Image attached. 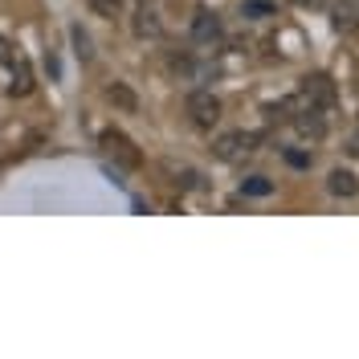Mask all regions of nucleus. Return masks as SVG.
<instances>
[{"mask_svg":"<svg viewBox=\"0 0 359 359\" xmlns=\"http://www.w3.org/2000/svg\"><path fill=\"white\" fill-rule=\"evenodd\" d=\"M98 147H102L118 168H127V172H139V168H143V151L135 147L131 135H123L118 127H107V131L98 135Z\"/></svg>","mask_w":359,"mask_h":359,"instance_id":"nucleus-1","label":"nucleus"},{"mask_svg":"<svg viewBox=\"0 0 359 359\" xmlns=\"http://www.w3.org/2000/svg\"><path fill=\"white\" fill-rule=\"evenodd\" d=\"M184 111H188V118H192V127L212 131V127L221 123V98H217L212 90H192L188 102H184Z\"/></svg>","mask_w":359,"mask_h":359,"instance_id":"nucleus-2","label":"nucleus"},{"mask_svg":"<svg viewBox=\"0 0 359 359\" xmlns=\"http://www.w3.org/2000/svg\"><path fill=\"white\" fill-rule=\"evenodd\" d=\"M302 102L314 107V111H323V114H331L339 107L335 82H331L327 74H306V78H302Z\"/></svg>","mask_w":359,"mask_h":359,"instance_id":"nucleus-3","label":"nucleus"},{"mask_svg":"<svg viewBox=\"0 0 359 359\" xmlns=\"http://www.w3.org/2000/svg\"><path fill=\"white\" fill-rule=\"evenodd\" d=\"M257 139H262V135H253V131H224L221 139L212 143V156L221 159V163H241V159L253 156Z\"/></svg>","mask_w":359,"mask_h":359,"instance_id":"nucleus-4","label":"nucleus"},{"mask_svg":"<svg viewBox=\"0 0 359 359\" xmlns=\"http://www.w3.org/2000/svg\"><path fill=\"white\" fill-rule=\"evenodd\" d=\"M159 172L172 180L180 192H192V188H201V184H204V176L196 172V168H192V163H184V159H172V156L159 159Z\"/></svg>","mask_w":359,"mask_h":359,"instance_id":"nucleus-5","label":"nucleus"},{"mask_svg":"<svg viewBox=\"0 0 359 359\" xmlns=\"http://www.w3.org/2000/svg\"><path fill=\"white\" fill-rule=\"evenodd\" d=\"M221 37H224L221 17L208 13V8H196V17H192V41L196 45H217Z\"/></svg>","mask_w":359,"mask_h":359,"instance_id":"nucleus-6","label":"nucleus"},{"mask_svg":"<svg viewBox=\"0 0 359 359\" xmlns=\"http://www.w3.org/2000/svg\"><path fill=\"white\" fill-rule=\"evenodd\" d=\"M290 123H294V131L302 135V139H314V143H318V139L327 135L323 111H314V107H306V102H302V111H298V114H290Z\"/></svg>","mask_w":359,"mask_h":359,"instance_id":"nucleus-7","label":"nucleus"},{"mask_svg":"<svg viewBox=\"0 0 359 359\" xmlns=\"http://www.w3.org/2000/svg\"><path fill=\"white\" fill-rule=\"evenodd\" d=\"M131 33L139 37V41H159V37H163V21H159L156 8H147V4H143V8L131 17Z\"/></svg>","mask_w":359,"mask_h":359,"instance_id":"nucleus-8","label":"nucleus"},{"mask_svg":"<svg viewBox=\"0 0 359 359\" xmlns=\"http://www.w3.org/2000/svg\"><path fill=\"white\" fill-rule=\"evenodd\" d=\"M102 94H107V102H111L114 111H123V114H135V111H139V94H135L127 82H111Z\"/></svg>","mask_w":359,"mask_h":359,"instance_id":"nucleus-9","label":"nucleus"},{"mask_svg":"<svg viewBox=\"0 0 359 359\" xmlns=\"http://www.w3.org/2000/svg\"><path fill=\"white\" fill-rule=\"evenodd\" d=\"M327 188H331V196H355L359 192V180H355V172H347V168H335L331 176H327Z\"/></svg>","mask_w":359,"mask_h":359,"instance_id":"nucleus-10","label":"nucleus"},{"mask_svg":"<svg viewBox=\"0 0 359 359\" xmlns=\"http://www.w3.org/2000/svg\"><path fill=\"white\" fill-rule=\"evenodd\" d=\"M33 86H37V82H33V69H29V62H21V57H17V66H13V82H8V94H13V98H29V94H33Z\"/></svg>","mask_w":359,"mask_h":359,"instance_id":"nucleus-11","label":"nucleus"},{"mask_svg":"<svg viewBox=\"0 0 359 359\" xmlns=\"http://www.w3.org/2000/svg\"><path fill=\"white\" fill-rule=\"evenodd\" d=\"M355 25H359L355 4H351V0H339V4H335V29H339V33H351Z\"/></svg>","mask_w":359,"mask_h":359,"instance_id":"nucleus-12","label":"nucleus"},{"mask_svg":"<svg viewBox=\"0 0 359 359\" xmlns=\"http://www.w3.org/2000/svg\"><path fill=\"white\" fill-rule=\"evenodd\" d=\"M278 4L273 0H241V17L245 21H262V17H273Z\"/></svg>","mask_w":359,"mask_h":359,"instance_id":"nucleus-13","label":"nucleus"},{"mask_svg":"<svg viewBox=\"0 0 359 359\" xmlns=\"http://www.w3.org/2000/svg\"><path fill=\"white\" fill-rule=\"evenodd\" d=\"M241 196H273V180L269 176H249V180H241Z\"/></svg>","mask_w":359,"mask_h":359,"instance_id":"nucleus-14","label":"nucleus"},{"mask_svg":"<svg viewBox=\"0 0 359 359\" xmlns=\"http://www.w3.org/2000/svg\"><path fill=\"white\" fill-rule=\"evenodd\" d=\"M69 41H74V53H78L82 62L94 57V49H90V33L82 29V25H69Z\"/></svg>","mask_w":359,"mask_h":359,"instance_id":"nucleus-15","label":"nucleus"},{"mask_svg":"<svg viewBox=\"0 0 359 359\" xmlns=\"http://www.w3.org/2000/svg\"><path fill=\"white\" fill-rule=\"evenodd\" d=\"M90 13H98V17H107V21H114V17H123V0H86Z\"/></svg>","mask_w":359,"mask_h":359,"instance_id":"nucleus-16","label":"nucleus"},{"mask_svg":"<svg viewBox=\"0 0 359 359\" xmlns=\"http://www.w3.org/2000/svg\"><path fill=\"white\" fill-rule=\"evenodd\" d=\"M286 163H290V168H311V151H298V147H286Z\"/></svg>","mask_w":359,"mask_h":359,"instance_id":"nucleus-17","label":"nucleus"},{"mask_svg":"<svg viewBox=\"0 0 359 359\" xmlns=\"http://www.w3.org/2000/svg\"><path fill=\"white\" fill-rule=\"evenodd\" d=\"M0 66H17V49L8 37H0Z\"/></svg>","mask_w":359,"mask_h":359,"instance_id":"nucleus-18","label":"nucleus"},{"mask_svg":"<svg viewBox=\"0 0 359 359\" xmlns=\"http://www.w3.org/2000/svg\"><path fill=\"white\" fill-rule=\"evenodd\" d=\"M298 4H311V8H318V4H323V0H298Z\"/></svg>","mask_w":359,"mask_h":359,"instance_id":"nucleus-19","label":"nucleus"},{"mask_svg":"<svg viewBox=\"0 0 359 359\" xmlns=\"http://www.w3.org/2000/svg\"><path fill=\"white\" fill-rule=\"evenodd\" d=\"M139 4H147V0H139Z\"/></svg>","mask_w":359,"mask_h":359,"instance_id":"nucleus-20","label":"nucleus"}]
</instances>
